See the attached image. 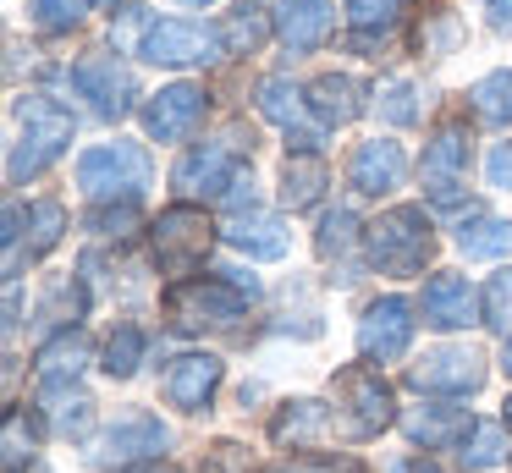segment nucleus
<instances>
[{
    "label": "nucleus",
    "instance_id": "c85d7f7f",
    "mask_svg": "<svg viewBox=\"0 0 512 473\" xmlns=\"http://www.w3.org/2000/svg\"><path fill=\"white\" fill-rule=\"evenodd\" d=\"M347 22H353L358 39H369V33H391L402 22V0H347Z\"/></svg>",
    "mask_w": 512,
    "mask_h": 473
},
{
    "label": "nucleus",
    "instance_id": "f704fd0d",
    "mask_svg": "<svg viewBox=\"0 0 512 473\" xmlns=\"http://www.w3.org/2000/svg\"><path fill=\"white\" fill-rule=\"evenodd\" d=\"M463 39V28H457V17L446 6H424V28H419V50L435 55V50H452V44Z\"/></svg>",
    "mask_w": 512,
    "mask_h": 473
},
{
    "label": "nucleus",
    "instance_id": "79ce46f5",
    "mask_svg": "<svg viewBox=\"0 0 512 473\" xmlns=\"http://www.w3.org/2000/svg\"><path fill=\"white\" fill-rule=\"evenodd\" d=\"M490 28L512 33V0H490Z\"/></svg>",
    "mask_w": 512,
    "mask_h": 473
},
{
    "label": "nucleus",
    "instance_id": "cd10ccee",
    "mask_svg": "<svg viewBox=\"0 0 512 473\" xmlns=\"http://www.w3.org/2000/svg\"><path fill=\"white\" fill-rule=\"evenodd\" d=\"M270 435L281 440V446H303V440H320L325 435V407L320 402H292L287 413L276 418V424H270Z\"/></svg>",
    "mask_w": 512,
    "mask_h": 473
},
{
    "label": "nucleus",
    "instance_id": "7ed1b4c3",
    "mask_svg": "<svg viewBox=\"0 0 512 473\" xmlns=\"http://www.w3.org/2000/svg\"><path fill=\"white\" fill-rule=\"evenodd\" d=\"M149 176H155L149 149L144 143H127V138L100 143V149H89L78 160V187H83L89 204H116V198H122V204H138Z\"/></svg>",
    "mask_w": 512,
    "mask_h": 473
},
{
    "label": "nucleus",
    "instance_id": "2eb2a0df",
    "mask_svg": "<svg viewBox=\"0 0 512 473\" xmlns=\"http://www.w3.org/2000/svg\"><path fill=\"white\" fill-rule=\"evenodd\" d=\"M270 22H276V39L287 44V50L309 55V50H320V44L331 39L336 6L331 0H276Z\"/></svg>",
    "mask_w": 512,
    "mask_h": 473
},
{
    "label": "nucleus",
    "instance_id": "5701e85b",
    "mask_svg": "<svg viewBox=\"0 0 512 473\" xmlns=\"http://www.w3.org/2000/svg\"><path fill=\"white\" fill-rule=\"evenodd\" d=\"M320 193H325V160L320 154L314 149L287 154V171H281V204L309 209V204H320Z\"/></svg>",
    "mask_w": 512,
    "mask_h": 473
},
{
    "label": "nucleus",
    "instance_id": "1a4fd4ad",
    "mask_svg": "<svg viewBox=\"0 0 512 473\" xmlns=\"http://www.w3.org/2000/svg\"><path fill=\"white\" fill-rule=\"evenodd\" d=\"M413 391H441V396H468L485 385V358L474 347H435L408 369Z\"/></svg>",
    "mask_w": 512,
    "mask_h": 473
},
{
    "label": "nucleus",
    "instance_id": "0eeeda50",
    "mask_svg": "<svg viewBox=\"0 0 512 473\" xmlns=\"http://www.w3.org/2000/svg\"><path fill=\"white\" fill-rule=\"evenodd\" d=\"M72 83H78V94L94 105V116H100V121H122V116H133V105H138L133 72H127L116 55H105V50L83 55V61L72 66Z\"/></svg>",
    "mask_w": 512,
    "mask_h": 473
},
{
    "label": "nucleus",
    "instance_id": "4c0bfd02",
    "mask_svg": "<svg viewBox=\"0 0 512 473\" xmlns=\"http://www.w3.org/2000/svg\"><path fill=\"white\" fill-rule=\"evenodd\" d=\"M320 253L325 259H336V253H347V242H353V215H347V209H331V215L320 220Z\"/></svg>",
    "mask_w": 512,
    "mask_h": 473
},
{
    "label": "nucleus",
    "instance_id": "393cba45",
    "mask_svg": "<svg viewBox=\"0 0 512 473\" xmlns=\"http://www.w3.org/2000/svg\"><path fill=\"white\" fill-rule=\"evenodd\" d=\"M468 99H474V116H479V121H490V127H507V121H512V66L479 77V83L468 88Z\"/></svg>",
    "mask_w": 512,
    "mask_h": 473
},
{
    "label": "nucleus",
    "instance_id": "ea45409f",
    "mask_svg": "<svg viewBox=\"0 0 512 473\" xmlns=\"http://www.w3.org/2000/svg\"><path fill=\"white\" fill-rule=\"evenodd\" d=\"M270 473H364V468H358V462H336V457H292Z\"/></svg>",
    "mask_w": 512,
    "mask_h": 473
},
{
    "label": "nucleus",
    "instance_id": "c9c22d12",
    "mask_svg": "<svg viewBox=\"0 0 512 473\" xmlns=\"http://www.w3.org/2000/svg\"><path fill=\"white\" fill-rule=\"evenodd\" d=\"M254 6H259V0H243V6H237V17L226 22V33H221V39H226V50H237V55H243V50H254V44L265 39V17H259Z\"/></svg>",
    "mask_w": 512,
    "mask_h": 473
},
{
    "label": "nucleus",
    "instance_id": "c03bdc74",
    "mask_svg": "<svg viewBox=\"0 0 512 473\" xmlns=\"http://www.w3.org/2000/svg\"><path fill=\"white\" fill-rule=\"evenodd\" d=\"M17 473H50V468H45V462H28V468H17Z\"/></svg>",
    "mask_w": 512,
    "mask_h": 473
},
{
    "label": "nucleus",
    "instance_id": "423d86ee",
    "mask_svg": "<svg viewBox=\"0 0 512 473\" xmlns=\"http://www.w3.org/2000/svg\"><path fill=\"white\" fill-rule=\"evenodd\" d=\"M221 33L204 28V22H188V17H160L144 28V39H138V50L149 55L155 66H204L221 55Z\"/></svg>",
    "mask_w": 512,
    "mask_h": 473
},
{
    "label": "nucleus",
    "instance_id": "09e8293b",
    "mask_svg": "<svg viewBox=\"0 0 512 473\" xmlns=\"http://www.w3.org/2000/svg\"><path fill=\"white\" fill-rule=\"evenodd\" d=\"M507 429H512V396H507Z\"/></svg>",
    "mask_w": 512,
    "mask_h": 473
},
{
    "label": "nucleus",
    "instance_id": "a19ab883",
    "mask_svg": "<svg viewBox=\"0 0 512 473\" xmlns=\"http://www.w3.org/2000/svg\"><path fill=\"white\" fill-rule=\"evenodd\" d=\"M490 187H501V193H512V143H496L490 149Z\"/></svg>",
    "mask_w": 512,
    "mask_h": 473
},
{
    "label": "nucleus",
    "instance_id": "f8f14e48",
    "mask_svg": "<svg viewBox=\"0 0 512 473\" xmlns=\"http://www.w3.org/2000/svg\"><path fill=\"white\" fill-rule=\"evenodd\" d=\"M199 121H204V88L193 83H171L144 105V132L155 143H182Z\"/></svg>",
    "mask_w": 512,
    "mask_h": 473
},
{
    "label": "nucleus",
    "instance_id": "2f4dec72",
    "mask_svg": "<svg viewBox=\"0 0 512 473\" xmlns=\"http://www.w3.org/2000/svg\"><path fill=\"white\" fill-rule=\"evenodd\" d=\"M28 231H34V242H28V253H50L61 242V231H67V209L56 204V198H45V204H34V215H28Z\"/></svg>",
    "mask_w": 512,
    "mask_h": 473
},
{
    "label": "nucleus",
    "instance_id": "37998d69",
    "mask_svg": "<svg viewBox=\"0 0 512 473\" xmlns=\"http://www.w3.org/2000/svg\"><path fill=\"white\" fill-rule=\"evenodd\" d=\"M391 473H441V468H435L430 457H408V462H397Z\"/></svg>",
    "mask_w": 512,
    "mask_h": 473
},
{
    "label": "nucleus",
    "instance_id": "b1692460",
    "mask_svg": "<svg viewBox=\"0 0 512 473\" xmlns=\"http://www.w3.org/2000/svg\"><path fill=\"white\" fill-rule=\"evenodd\" d=\"M259 116L287 127V138H292V132L303 127V88L292 83V77H265V83H259ZM298 149H303V132H298Z\"/></svg>",
    "mask_w": 512,
    "mask_h": 473
},
{
    "label": "nucleus",
    "instance_id": "aec40b11",
    "mask_svg": "<svg viewBox=\"0 0 512 473\" xmlns=\"http://www.w3.org/2000/svg\"><path fill=\"white\" fill-rule=\"evenodd\" d=\"M39 380L45 385H72L83 374V363H89V341H83V330H56V336L39 347Z\"/></svg>",
    "mask_w": 512,
    "mask_h": 473
},
{
    "label": "nucleus",
    "instance_id": "e433bc0d",
    "mask_svg": "<svg viewBox=\"0 0 512 473\" xmlns=\"http://www.w3.org/2000/svg\"><path fill=\"white\" fill-rule=\"evenodd\" d=\"M413 99H419V94H413V83H402V77H397V83L380 88V116L397 121V127H408V121H419V105H413Z\"/></svg>",
    "mask_w": 512,
    "mask_h": 473
},
{
    "label": "nucleus",
    "instance_id": "58836bf2",
    "mask_svg": "<svg viewBox=\"0 0 512 473\" xmlns=\"http://www.w3.org/2000/svg\"><path fill=\"white\" fill-rule=\"evenodd\" d=\"M23 407H12L6 413V473H17L23 462H34V440H23Z\"/></svg>",
    "mask_w": 512,
    "mask_h": 473
},
{
    "label": "nucleus",
    "instance_id": "bb28decb",
    "mask_svg": "<svg viewBox=\"0 0 512 473\" xmlns=\"http://www.w3.org/2000/svg\"><path fill=\"white\" fill-rule=\"evenodd\" d=\"M144 347L149 336L138 325H116V336L105 341V374L111 380H127V374H138V363H144Z\"/></svg>",
    "mask_w": 512,
    "mask_h": 473
},
{
    "label": "nucleus",
    "instance_id": "6e6552de",
    "mask_svg": "<svg viewBox=\"0 0 512 473\" xmlns=\"http://www.w3.org/2000/svg\"><path fill=\"white\" fill-rule=\"evenodd\" d=\"M243 160H237V149H226V143H204V149L182 154L177 165V193L182 198H237V187H243Z\"/></svg>",
    "mask_w": 512,
    "mask_h": 473
},
{
    "label": "nucleus",
    "instance_id": "9b49d317",
    "mask_svg": "<svg viewBox=\"0 0 512 473\" xmlns=\"http://www.w3.org/2000/svg\"><path fill=\"white\" fill-rule=\"evenodd\" d=\"M408 341H413V308L402 297H375L358 319V352L369 363H391L408 352Z\"/></svg>",
    "mask_w": 512,
    "mask_h": 473
},
{
    "label": "nucleus",
    "instance_id": "a878e982",
    "mask_svg": "<svg viewBox=\"0 0 512 473\" xmlns=\"http://www.w3.org/2000/svg\"><path fill=\"white\" fill-rule=\"evenodd\" d=\"M457 248L468 259H501L512 253V220H479V226H463L457 231Z\"/></svg>",
    "mask_w": 512,
    "mask_h": 473
},
{
    "label": "nucleus",
    "instance_id": "f3484780",
    "mask_svg": "<svg viewBox=\"0 0 512 473\" xmlns=\"http://www.w3.org/2000/svg\"><path fill=\"white\" fill-rule=\"evenodd\" d=\"M215 385H221V358L188 352V358H177L166 369V402L182 407V413H204L210 396H215Z\"/></svg>",
    "mask_w": 512,
    "mask_h": 473
},
{
    "label": "nucleus",
    "instance_id": "ddd939ff",
    "mask_svg": "<svg viewBox=\"0 0 512 473\" xmlns=\"http://www.w3.org/2000/svg\"><path fill=\"white\" fill-rule=\"evenodd\" d=\"M419 314H424V325H435V330H463L485 314V297H479L463 275H430V281H424V297H419Z\"/></svg>",
    "mask_w": 512,
    "mask_h": 473
},
{
    "label": "nucleus",
    "instance_id": "7c9ffc66",
    "mask_svg": "<svg viewBox=\"0 0 512 473\" xmlns=\"http://www.w3.org/2000/svg\"><path fill=\"white\" fill-rule=\"evenodd\" d=\"M28 17L39 22L45 33H67L89 17V0H28Z\"/></svg>",
    "mask_w": 512,
    "mask_h": 473
},
{
    "label": "nucleus",
    "instance_id": "a18cd8bd",
    "mask_svg": "<svg viewBox=\"0 0 512 473\" xmlns=\"http://www.w3.org/2000/svg\"><path fill=\"white\" fill-rule=\"evenodd\" d=\"M501 363H507V374H512V341H507V358H501Z\"/></svg>",
    "mask_w": 512,
    "mask_h": 473
},
{
    "label": "nucleus",
    "instance_id": "9d476101",
    "mask_svg": "<svg viewBox=\"0 0 512 473\" xmlns=\"http://www.w3.org/2000/svg\"><path fill=\"white\" fill-rule=\"evenodd\" d=\"M336 391H342L347 413H353V435H380L397 418V396L369 363H353V369L336 374Z\"/></svg>",
    "mask_w": 512,
    "mask_h": 473
},
{
    "label": "nucleus",
    "instance_id": "473e14b6",
    "mask_svg": "<svg viewBox=\"0 0 512 473\" xmlns=\"http://www.w3.org/2000/svg\"><path fill=\"white\" fill-rule=\"evenodd\" d=\"M501 451H507V435H501V424H474L463 440V462L468 468H496Z\"/></svg>",
    "mask_w": 512,
    "mask_h": 473
},
{
    "label": "nucleus",
    "instance_id": "4be33fe9",
    "mask_svg": "<svg viewBox=\"0 0 512 473\" xmlns=\"http://www.w3.org/2000/svg\"><path fill=\"white\" fill-rule=\"evenodd\" d=\"M402 429L413 440H424V446H446V440H468L474 418H468V407H413L402 418Z\"/></svg>",
    "mask_w": 512,
    "mask_h": 473
},
{
    "label": "nucleus",
    "instance_id": "c756f323",
    "mask_svg": "<svg viewBox=\"0 0 512 473\" xmlns=\"http://www.w3.org/2000/svg\"><path fill=\"white\" fill-rule=\"evenodd\" d=\"M50 391V418H56L61 435H83L89 429V396H78L72 385H45Z\"/></svg>",
    "mask_w": 512,
    "mask_h": 473
},
{
    "label": "nucleus",
    "instance_id": "412c9836",
    "mask_svg": "<svg viewBox=\"0 0 512 473\" xmlns=\"http://www.w3.org/2000/svg\"><path fill=\"white\" fill-rule=\"evenodd\" d=\"M226 242L232 248H243L248 259H287V226H281L276 215H237L232 231H226Z\"/></svg>",
    "mask_w": 512,
    "mask_h": 473
},
{
    "label": "nucleus",
    "instance_id": "f257e3e1",
    "mask_svg": "<svg viewBox=\"0 0 512 473\" xmlns=\"http://www.w3.org/2000/svg\"><path fill=\"white\" fill-rule=\"evenodd\" d=\"M259 297V281L243 270H221L210 281H177L166 297L177 330H204V325H232L248 314V303Z\"/></svg>",
    "mask_w": 512,
    "mask_h": 473
},
{
    "label": "nucleus",
    "instance_id": "72a5a7b5",
    "mask_svg": "<svg viewBox=\"0 0 512 473\" xmlns=\"http://www.w3.org/2000/svg\"><path fill=\"white\" fill-rule=\"evenodd\" d=\"M485 325L501 330V336H512V264L496 270L485 286Z\"/></svg>",
    "mask_w": 512,
    "mask_h": 473
},
{
    "label": "nucleus",
    "instance_id": "a211bd4d",
    "mask_svg": "<svg viewBox=\"0 0 512 473\" xmlns=\"http://www.w3.org/2000/svg\"><path fill=\"white\" fill-rule=\"evenodd\" d=\"M402 171H408V154H402V143H391V138L358 143V149H353V165H347L353 187H358V193H369V198L391 193V187L402 182Z\"/></svg>",
    "mask_w": 512,
    "mask_h": 473
},
{
    "label": "nucleus",
    "instance_id": "6ab92c4d",
    "mask_svg": "<svg viewBox=\"0 0 512 473\" xmlns=\"http://www.w3.org/2000/svg\"><path fill=\"white\" fill-rule=\"evenodd\" d=\"M364 83L358 77H347V72H325V77H314L309 83V110L325 121V127H347V121H358L364 116Z\"/></svg>",
    "mask_w": 512,
    "mask_h": 473
},
{
    "label": "nucleus",
    "instance_id": "49530a36",
    "mask_svg": "<svg viewBox=\"0 0 512 473\" xmlns=\"http://www.w3.org/2000/svg\"><path fill=\"white\" fill-rule=\"evenodd\" d=\"M127 473H160V468H149V462H144V468H127Z\"/></svg>",
    "mask_w": 512,
    "mask_h": 473
},
{
    "label": "nucleus",
    "instance_id": "39448f33",
    "mask_svg": "<svg viewBox=\"0 0 512 473\" xmlns=\"http://www.w3.org/2000/svg\"><path fill=\"white\" fill-rule=\"evenodd\" d=\"M149 242H155V259L166 275H193L215 248V226L199 204H171V209H160Z\"/></svg>",
    "mask_w": 512,
    "mask_h": 473
},
{
    "label": "nucleus",
    "instance_id": "20e7f679",
    "mask_svg": "<svg viewBox=\"0 0 512 473\" xmlns=\"http://www.w3.org/2000/svg\"><path fill=\"white\" fill-rule=\"evenodd\" d=\"M364 248H369V264H375V270H386V275H419L424 259L435 253L430 215H424V209H413V204L386 209L380 220H369Z\"/></svg>",
    "mask_w": 512,
    "mask_h": 473
},
{
    "label": "nucleus",
    "instance_id": "4468645a",
    "mask_svg": "<svg viewBox=\"0 0 512 473\" xmlns=\"http://www.w3.org/2000/svg\"><path fill=\"white\" fill-rule=\"evenodd\" d=\"M468 127L463 121H446L430 143H424V182H430L435 204H452L457 198V176L468 171Z\"/></svg>",
    "mask_w": 512,
    "mask_h": 473
},
{
    "label": "nucleus",
    "instance_id": "f03ea898",
    "mask_svg": "<svg viewBox=\"0 0 512 473\" xmlns=\"http://www.w3.org/2000/svg\"><path fill=\"white\" fill-rule=\"evenodd\" d=\"M17 121H23V132H17V143H12L6 176H12V182H34L45 165H56L61 154H67L78 121H72V110H61L56 99H45V94H28L23 105H17Z\"/></svg>",
    "mask_w": 512,
    "mask_h": 473
},
{
    "label": "nucleus",
    "instance_id": "8fccbe9b",
    "mask_svg": "<svg viewBox=\"0 0 512 473\" xmlns=\"http://www.w3.org/2000/svg\"><path fill=\"white\" fill-rule=\"evenodd\" d=\"M105 6H122V0H105Z\"/></svg>",
    "mask_w": 512,
    "mask_h": 473
},
{
    "label": "nucleus",
    "instance_id": "de8ad7c7",
    "mask_svg": "<svg viewBox=\"0 0 512 473\" xmlns=\"http://www.w3.org/2000/svg\"><path fill=\"white\" fill-rule=\"evenodd\" d=\"M182 6H210V0H182Z\"/></svg>",
    "mask_w": 512,
    "mask_h": 473
},
{
    "label": "nucleus",
    "instance_id": "dca6fc26",
    "mask_svg": "<svg viewBox=\"0 0 512 473\" xmlns=\"http://www.w3.org/2000/svg\"><path fill=\"white\" fill-rule=\"evenodd\" d=\"M166 440H171V435H166V424H160V418L127 413V418H116V424L105 429L94 462H149L160 446H166Z\"/></svg>",
    "mask_w": 512,
    "mask_h": 473
}]
</instances>
